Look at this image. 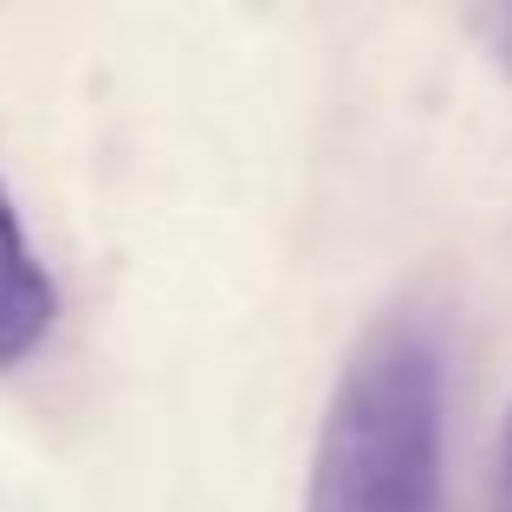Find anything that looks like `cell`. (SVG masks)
Segmentation results:
<instances>
[{
    "instance_id": "6da1fadb",
    "label": "cell",
    "mask_w": 512,
    "mask_h": 512,
    "mask_svg": "<svg viewBox=\"0 0 512 512\" xmlns=\"http://www.w3.org/2000/svg\"><path fill=\"white\" fill-rule=\"evenodd\" d=\"M448 357L428 318H383L331 389L305 512H448Z\"/></svg>"
},
{
    "instance_id": "7a4b0ae2",
    "label": "cell",
    "mask_w": 512,
    "mask_h": 512,
    "mask_svg": "<svg viewBox=\"0 0 512 512\" xmlns=\"http://www.w3.org/2000/svg\"><path fill=\"white\" fill-rule=\"evenodd\" d=\"M52 325H59V286L39 266L7 182H0V370H20L52 338Z\"/></svg>"
},
{
    "instance_id": "3957f363",
    "label": "cell",
    "mask_w": 512,
    "mask_h": 512,
    "mask_svg": "<svg viewBox=\"0 0 512 512\" xmlns=\"http://www.w3.org/2000/svg\"><path fill=\"white\" fill-rule=\"evenodd\" d=\"M480 33H487V46H493V59L512 72V7H493L487 20H480Z\"/></svg>"
},
{
    "instance_id": "277c9868",
    "label": "cell",
    "mask_w": 512,
    "mask_h": 512,
    "mask_svg": "<svg viewBox=\"0 0 512 512\" xmlns=\"http://www.w3.org/2000/svg\"><path fill=\"white\" fill-rule=\"evenodd\" d=\"M493 512H512V409H506V435H500V480H493Z\"/></svg>"
}]
</instances>
